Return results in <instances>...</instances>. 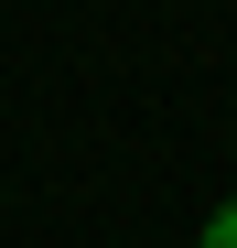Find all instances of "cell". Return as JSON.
<instances>
[{"mask_svg":"<svg viewBox=\"0 0 237 248\" xmlns=\"http://www.w3.org/2000/svg\"><path fill=\"white\" fill-rule=\"evenodd\" d=\"M205 248H237V194H226L216 216H205Z\"/></svg>","mask_w":237,"mask_h":248,"instance_id":"cell-1","label":"cell"}]
</instances>
